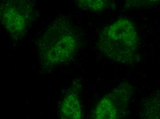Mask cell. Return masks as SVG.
<instances>
[{
  "label": "cell",
  "mask_w": 160,
  "mask_h": 119,
  "mask_svg": "<svg viewBox=\"0 0 160 119\" xmlns=\"http://www.w3.org/2000/svg\"><path fill=\"white\" fill-rule=\"evenodd\" d=\"M76 85L67 91L61 103L59 114L61 119H78L81 116V108Z\"/></svg>",
  "instance_id": "5b68a950"
},
{
  "label": "cell",
  "mask_w": 160,
  "mask_h": 119,
  "mask_svg": "<svg viewBox=\"0 0 160 119\" xmlns=\"http://www.w3.org/2000/svg\"><path fill=\"white\" fill-rule=\"evenodd\" d=\"M118 90L114 92L111 94L107 95L103 98L97 106L95 111V118L98 119H117L119 117V104L117 103L124 104V102H120L121 99L124 98L126 95H119ZM126 98V97H125Z\"/></svg>",
  "instance_id": "277c9868"
},
{
  "label": "cell",
  "mask_w": 160,
  "mask_h": 119,
  "mask_svg": "<svg viewBox=\"0 0 160 119\" xmlns=\"http://www.w3.org/2000/svg\"><path fill=\"white\" fill-rule=\"evenodd\" d=\"M38 47L42 65L52 68L72 60L79 47V42L71 23L64 18H58L42 35Z\"/></svg>",
  "instance_id": "6da1fadb"
},
{
  "label": "cell",
  "mask_w": 160,
  "mask_h": 119,
  "mask_svg": "<svg viewBox=\"0 0 160 119\" xmlns=\"http://www.w3.org/2000/svg\"><path fill=\"white\" fill-rule=\"evenodd\" d=\"M160 0H125L126 6L128 7H146L157 4Z\"/></svg>",
  "instance_id": "52a82bcc"
},
{
  "label": "cell",
  "mask_w": 160,
  "mask_h": 119,
  "mask_svg": "<svg viewBox=\"0 0 160 119\" xmlns=\"http://www.w3.org/2000/svg\"><path fill=\"white\" fill-rule=\"evenodd\" d=\"M77 4L82 9L93 12L103 11L109 8L112 0H74Z\"/></svg>",
  "instance_id": "8992f818"
},
{
  "label": "cell",
  "mask_w": 160,
  "mask_h": 119,
  "mask_svg": "<svg viewBox=\"0 0 160 119\" xmlns=\"http://www.w3.org/2000/svg\"><path fill=\"white\" fill-rule=\"evenodd\" d=\"M138 38L135 27L125 18L104 28L99 35V48L109 58L123 63L135 59Z\"/></svg>",
  "instance_id": "7a4b0ae2"
},
{
  "label": "cell",
  "mask_w": 160,
  "mask_h": 119,
  "mask_svg": "<svg viewBox=\"0 0 160 119\" xmlns=\"http://www.w3.org/2000/svg\"><path fill=\"white\" fill-rule=\"evenodd\" d=\"M1 24L12 39L20 40L27 34L36 18L32 0H1Z\"/></svg>",
  "instance_id": "3957f363"
}]
</instances>
